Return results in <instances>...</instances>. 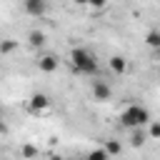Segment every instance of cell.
<instances>
[{
    "mask_svg": "<svg viewBox=\"0 0 160 160\" xmlns=\"http://www.w3.org/2000/svg\"><path fill=\"white\" fill-rule=\"evenodd\" d=\"M58 65H60V60H58L55 55H40V58H38V68H40V72H55Z\"/></svg>",
    "mask_w": 160,
    "mask_h": 160,
    "instance_id": "8992f818",
    "label": "cell"
},
{
    "mask_svg": "<svg viewBox=\"0 0 160 160\" xmlns=\"http://www.w3.org/2000/svg\"><path fill=\"white\" fill-rule=\"evenodd\" d=\"M22 155H25V158H32V155H38V150H35L32 145H28V148H22Z\"/></svg>",
    "mask_w": 160,
    "mask_h": 160,
    "instance_id": "9a60e30c",
    "label": "cell"
},
{
    "mask_svg": "<svg viewBox=\"0 0 160 160\" xmlns=\"http://www.w3.org/2000/svg\"><path fill=\"white\" fill-rule=\"evenodd\" d=\"M105 150H108V155H120V145L115 140H108L105 142Z\"/></svg>",
    "mask_w": 160,
    "mask_h": 160,
    "instance_id": "7c38bea8",
    "label": "cell"
},
{
    "mask_svg": "<svg viewBox=\"0 0 160 160\" xmlns=\"http://www.w3.org/2000/svg\"><path fill=\"white\" fill-rule=\"evenodd\" d=\"M92 95H95V100L105 102V100H110L112 90H110V85H108L105 80H95V82H92Z\"/></svg>",
    "mask_w": 160,
    "mask_h": 160,
    "instance_id": "5b68a950",
    "label": "cell"
},
{
    "mask_svg": "<svg viewBox=\"0 0 160 160\" xmlns=\"http://www.w3.org/2000/svg\"><path fill=\"white\" fill-rule=\"evenodd\" d=\"M150 122V112H148V108H142V105H128L122 112H120V125L122 128H142V125H148Z\"/></svg>",
    "mask_w": 160,
    "mask_h": 160,
    "instance_id": "7a4b0ae2",
    "label": "cell"
},
{
    "mask_svg": "<svg viewBox=\"0 0 160 160\" xmlns=\"http://www.w3.org/2000/svg\"><path fill=\"white\" fill-rule=\"evenodd\" d=\"M0 135H5V122H2V118H0Z\"/></svg>",
    "mask_w": 160,
    "mask_h": 160,
    "instance_id": "e0dca14e",
    "label": "cell"
},
{
    "mask_svg": "<svg viewBox=\"0 0 160 160\" xmlns=\"http://www.w3.org/2000/svg\"><path fill=\"white\" fill-rule=\"evenodd\" d=\"M75 2H78V5H88L90 0H75Z\"/></svg>",
    "mask_w": 160,
    "mask_h": 160,
    "instance_id": "ac0fdd59",
    "label": "cell"
},
{
    "mask_svg": "<svg viewBox=\"0 0 160 160\" xmlns=\"http://www.w3.org/2000/svg\"><path fill=\"white\" fill-rule=\"evenodd\" d=\"M158 58H160V48H158Z\"/></svg>",
    "mask_w": 160,
    "mask_h": 160,
    "instance_id": "ffe728a7",
    "label": "cell"
},
{
    "mask_svg": "<svg viewBox=\"0 0 160 160\" xmlns=\"http://www.w3.org/2000/svg\"><path fill=\"white\" fill-rule=\"evenodd\" d=\"M70 65H72V70L78 75H95L98 68H100L98 58L85 48H72L70 50Z\"/></svg>",
    "mask_w": 160,
    "mask_h": 160,
    "instance_id": "6da1fadb",
    "label": "cell"
},
{
    "mask_svg": "<svg viewBox=\"0 0 160 160\" xmlns=\"http://www.w3.org/2000/svg\"><path fill=\"white\" fill-rule=\"evenodd\" d=\"M28 42H30V48H42L45 45V32L42 30H32L28 35Z\"/></svg>",
    "mask_w": 160,
    "mask_h": 160,
    "instance_id": "ba28073f",
    "label": "cell"
},
{
    "mask_svg": "<svg viewBox=\"0 0 160 160\" xmlns=\"http://www.w3.org/2000/svg\"><path fill=\"white\" fill-rule=\"evenodd\" d=\"M150 138H160V122H150Z\"/></svg>",
    "mask_w": 160,
    "mask_h": 160,
    "instance_id": "5bb4252c",
    "label": "cell"
},
{
    "mask_svg": "<svg viewBox=\"0 0 160 160\" xmlns=\"http://www.w3.org/2000/svg\"><path fill=\"white\" fill-rule=\"evenodd\" d=\"M0 80H2V70H0Z\"/></svg>",
    "mask_w": 160,
    "mask_h": 160,
    "instance_id": "d6986e66",
    "label": "cell"
},
{
    "mask_svg": "<svg viewBox=\"0 0 160 160\" xmlns=\"http://www.w3.org/2000/svg\"><path fill=\"white\" fill-rule=\"evenodd\" d=\"M110 70H112L115 75H122V72L128 70V60H125L122 55H112V58H110Z\"/></svg>",
    "mask_w": 160,
    "mask_h": 160,
    "instance_id": "52a82bcc",
    "label": "cell"
},
{
    "mask_svg": "<svg viewBox=\"0 0 160 160\" xmlns=\"http://www.w3.org/2000/svg\"><path fill=\"white\" fill-rule=\"evenodd\" d=\"M48 105H50V98L42 95V92H35V95L30 98V102H28V110H30L32 115H40V112L48 110Z\"/></svg>",
    "mask_w": 160,
    "mask_h": 160,
    "instance_id": "3957f363",
    "label": "cell"
},
{
    "mask_svg": "<svg viewBox=\"0 0 160 160\" xmlns=\"http://www.w3.org/2000/svg\"><path fill=\"white\" fill-rule=\"evenodd\" d=\"M105 2H108V0H90V2H88V5H92V8H102V5H105Z\"/></svg>",
    "mask_w": 160,
    "mask_h": 160,
    "instance_id": "2e32d148",
    "label": "cell"
},
{
    "mask_svg": "<svg viewBox=\"0 0 160 160\" xmlns=\"http://www.w3.org/2000/svg\"><path fill=\"white\" fill-rule=\"evenodd\" d=\"M130 142H132V145H135V148H138V145H142V142H145V135H142V132H140V128H132V138H130Z\"/></svg>",
    "mask_w": 160,
    "mask_h": 160,
    "instance_id": "8fae6325",
    "label": "cell"
},
{
    "mask_svg": "<svg viewBox=\"0 0 160 160\" xmlns=\"http://www.w3.org/2000/svg\"><path fill=\"white\" fill-rule=\"evenodd\" d=\"M15 48H18L15 40H10V38H8V40H0V55H10Z\"/></svg>",
    "mask_w": 160,
    "mask_h": 160,
    "instance_id": "9c48e42d",
    "label": "cell"
},
{
    "mask_svg": "<svg viewBox=\"0 0 160 160\" xmlns=\"http://www.w3.org/2000/svg\"><path fill=\"white\" fill-rule=\"evenodd\" d=\"M145 42H148L150 48H155V50H158V48H160V30L148 32V35H145Z\"/></svg>",
    "mask_w": 160,
    "mask_h": 160,
    "instance_id": "30bf717a",
    "label": "cell"
},
{
    "mask_svg": "<svg viewBox=\"0 0 160 160\" xmlns=\"http://www.w3.org/2000/svg\"><path fill=\"white\" fill-rule=\"evenodd\" d=\"M22 8L32 18H42L48 12V0H22Z\"/></svg>",
    "mask_w": 160,
    "mask_h": 160,
    "instance_id": "277c9868",
    "label": "cell"
},
{
    "mask_svg": "<svg viewBox=\"0 0 160 160\" xmlns=\"http://www.w3.org/2000/svg\"><path fill=\"white\" fill-rule=\"evenodd\" d=\"M90 158H92V160H105V158H110V155H108V150H105V148H100V150H92V152H90Z\"/></svg>",
    "mask_w": 160,
    "mask_h": 160,
    "instance_id": "4fadbf2b",
    "label": "cell"
}]
</instances>
